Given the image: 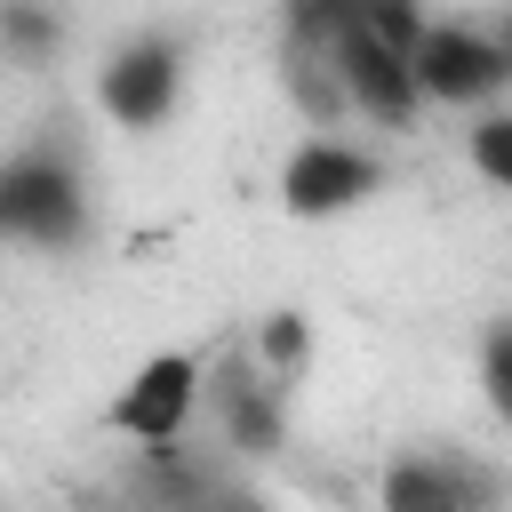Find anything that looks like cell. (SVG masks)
I'll return each instance as SVG.
<instances>
[{
	"instance_id": "3",
	"label": "cell",
	"mask_w": 512,
	"mask_h": 512,
	"mask_svg": "<svg viewBox=\"0 0 512 512\" xmlns=\"http://www.w3.org/2000/svg\"><path fill=\"white\" fill-rule=\"evenodd\" d=\"M408 64H416V96H424V104H488V96L512 80L504 48H496L488 32H472V24H432Z\"/></svg>"
},
{
	"instance_id": "2",
	"label": "cell",
	"mask_w": 512,
	"mask_h": 512,
	"mask_svg": "<svg viewBox=\"0 0 512 512\" xmlns=\"http://www.w3.org/2000/svg\"><path fill=\"white\" fill-rule=\"evenodd\" d=\"M200 392H208V368H200V352H152V360H144V368H136V376L112 392L104 424H112L120 440L168 448V440H184V424H192Z\"/></svg>"
},
{
	"instance_id": "6",
	"label": "cell",
	"mask_w": 512,
	"mask_h": 512,
	"mask_svg": "<svg viewBox=\"0 0 512 512\" xmlns=\"http://www.w3.org/2000/svg\"><path fill=\"white\" fill-rule=\"evenodd\" d=\"M328 64H336V80H344V96L360 104V112H376V120H392V128H408L416 120V64L400 56V48H384L376 32H344L336 48H328Z\"/></svg>"
},
{
	"instance_id": "14",
	"label": "cell",
	"mask_w": 512,
	"mask_h": 512,
	"mask_svg": "<svg viewBox=\"0 0 512 512\" xmlns=\"http://www.w3.org/2000/svg\"><path fill=\"white\" fill-rule=\"evenodd\" d=\"M0 32H8L24 56H40V48H48V16H40V8H0Z\"/></svg>"
},
{
	"instance_id": "1",
	"label": "cell",
	"mask_w": 512,
	"mask_h": 512,
	"mask_svg": "<svg viewBox=\"0 0 512 512\" xmlns=\"http://www.w3.org/2000/svg\"><path fill=\"white\" fill-rule=\"evenodd\" d=\"M0 232L32 248H72L88 232V192L56 152H16L0 168Z\"/></svg>"
},
{
	"instance_id": "13",
	"label": "cell",
	"mask_w": 512,
	"mask_h": 512,
	"mask_svg": "<svg viewBox=\"0 0 512 512\" xmlns=\"http://www.w3.org/2000/svg\"><path fill=\"white\" fill-rule=\"evenodd\" d=\"M304 360V312H272L256 328V368H296Z\"/></svg>"
},
{
	"instance_id": "15",
	"label": "cell",
	"mask_w": 512,
	"mask_h": 512,
	"mask_svg": "<svg viewBox=\"0 0 512 512\" xmlns=\"http://www.w3.org/2000/svg\"><path fill=\"white\" fill-rule=\"evenodd\" d=\"M496 48H504V64H512V8H504V24H496Z\"/></svg>"
},
{
	"instance_id": "5",
	"label": "cell",
	"mask_w": 512,
	"mask_h": 512,
	"mask_svg": "<svg viewBox=\"0 0 512 512\" xmlns=\"http://www.w3.org/2000/svg\"><path fill=\"white\" fill-rule=\"evenodd\" d=\"M488 504H496V480L472 456L416 448L384 472V512H488Z\"/></svg>"
},
{
	"instance_id": "7",
	"label": "cell",
	"mask_w": 512,
	"mask_h": 512,
	"mask_svg": "<svg viewBox=\"0 0 512 512\" xmlns=\"http://www.w3.org/2000/svg\"><path fill=\"white\" fill-rule=\"evenodd\" d=\"M176 80H184V56H176L168 40H136V48H120V56L104 64L96 104H104L120 128H160L168 104H176Z\"/></svg>"
},
{
	"instance_id": "4",
	"label": "cell",
	"mask_w": 512,
	"mask_h": 512,
	"mask_svg": "<svg viewBox=\"0 0 512 512\" xmlns=\"http://www.w3.org/2000/svg\"><path fill=\"white\" fill-rule=\"evenodd\" d=\"M376 184H384V168H376L368 152L336 144V136L296 144V160L280 168V200H288V216H344V208H360Z\"/></svg>"
},
{
	"instance_id": "9",
	"label": "cell",
	"mask_w": 512,
	"mask_h": 512,
	"mask_svg": "<svg viewBox=\"0 0 512 512\" xmlns=\"http://www.w3.org/2000/svg\"><path fill=\"white\" fill-rule=\"evenodd\" d=\"M280 16H288V48H336L344 32H360V16H368V0H280Z\"/></svg>"
},
{
	"instance_id": "12",
	"label": "cell",
	"mask_w": 512,
	"mask_h": 512,
	"mask_svg": "<svg viewBox=\"0 0 512 512\" xmlns=\"http://www.w3.org/2000/svg\"><path fill=\"white\" fill-rule=\"evenodd\" d=\"M480 384H488V408L512 424V320L488 328V344H480Z\"/></svg>"
},
{
	"instance_id": "8",
	"label": "cell",
	"mask_w": 512,
	"mask_h": 512,
	"mask_svg": "<svg viewBox=\"0 0 512 512\" xmlns=\"http://www.w3.org/2000/svg\"><path fill=\"white\" fill-rule=\"evenodd\" d=\"M216 408H224V432H232V448H248V456H280V400H272V384L248 368V360H232L216 384Z\"/></svg>"
},
{
	"instance_id": "11",
	"label": "cell",
	"mask_w": 512,
	"mask_h": 512,
	"mask_svg": "<svg viewBox=\"0 0 512 512\" xmlns=\"http://www.w3.org/2000/svg\"><path fill=\"white\" fill-rule=\"evenodd\" d=\"M464 152H472V168H480L496 192H512V112H488V120L472 128Z\"/></svg>"
},
{
	"instance_id": "10",
	"label": "cell",
	"mask_w": 512,
	"mask_h": 512,
	"mask_svg": "<svg viewBox=\"0 0 512 512\" xmlns=\"http://www.w3.org/2000/svg\"><path fill=\"white\" fill-rule=\"evenodd\" d=\"M288 88H296V104H304L320 128L352 104V96H344V80H336V64H328L320 48H288Z\"/></svg>"
}]
</instances>
